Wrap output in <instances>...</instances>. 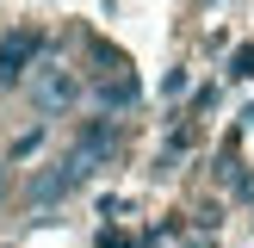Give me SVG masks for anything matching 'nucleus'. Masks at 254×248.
<instances>
[{"instance_id": "39448f33", "label": "nucleus", "mask_w": 254, "mask_h": 248, "mask_svg": "<svg viewBox=\"0 0 254 248\" xmlns=\"http://www.w3.org/2000/svg\"><path fill=\"white\" fill-rule=\"evenodd\" d=\"M130 99H136V81H130V68H124V74H106V81H99V106H106V112L130 106Z\"/></svg>"}, {"instance_id": "f257e3e1", "label": "nucleus", "mask_w": 254, "mask_h": 248, "mask_svg": "<svg viewBox=\"0 0 254 248\" xmlns=\"http://www.w3.org/2000/svg\"><path fill=\"white\" fill-rule=\"evenodd\" d=\"M25 99H31L44 118H56V112H74V99H81V74H74L68 62L44 56L31 74H25Z\"/></svg>"}, {"instance_id": "6e6552de", "label": "nucleus", "mask_w": 254, "mask_h": 248, "mask_svg": "<svg viewBox=\"0 0 254 248\" xmlns=\"http://www.w3.org/2000/svg\"><path fill=\"white\" fill-rule=\"evenodd\" d=\"M0 192H6V168H0Z\"/></svg>"}, {"instance_id": "7ed1b4c3", "label": "nucleus", "mask_w": 254, "mask_h": 248, "mask_svg": "<svg viewBox=\"0 0 254 248\" xmlns=\"http://www.w3.org/2000/svg\"><path fill=\"white\" fill-rule=\"evenodd\" d=\"M37 68V31H6L0 37V87H25Z\"/></svg>"}, {"instance_id": "0eeeda50", "label": "nucleus", "mask_w": 254, "mask_h": 248, "mask_svg": "<svg viewBox=\"0 0 254 248\" xmlns=\"http://www.w3.org/2000/svg\"><path fill=\"white\" fill-rule=\"evenodd\" d=\"M186 87H192V81H186V68H174V74H168V81H161V93H168V99H180V93H186Z\"/></svg>"}, {"instance_id": "20e7f679", "label": "nucleus", "mask_w": 254, "mask_h": 248, "mask_svg": "<svg viewBox=\"0 0 254 248\" xmlns=\"http://www.w3.org/2000/svg\"><path fill=\"white\" fill-rule=\"evenodd\" d=\"M74 155H81L87 168H106V161L118 155V124L112 118H87L81 136H74Z\"/></svg>"}, {"instance_id": "f03ea898", "label": "nucleus", "mask_w": 254, "mask_h": 248, "mask_svg": "<svg viewBox=\"0 0 254 248\" xmlns=\"http://www.w3.org/2000/svg\"><path fill=\"white\" fill-rule=\"evenodd\" d=\"M87 174H93V168H87V161H81V155H74V149H68V155H62V161H50V168H37L31 180H25V198H31L37 211H44V205H56V198H68L74 186L87 180Z\"/></svg>"}, {"instance_id": "423d86ee", "label": "nucleus", "mask_w": 254, "mask_h": 248, "mask_svg": "<svg viewBox=\"0 0 254 248\" xmlns=\"http://www.w3.org/2000/svg\"><path fill=\"white\" fill-rule=\"evenodd\" d=\"M37 143H44V130L31 124V130H19V143H12V155H19V161H25V155H37Z\"/></svg>"}]
</instances>
